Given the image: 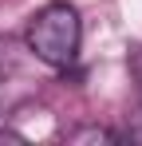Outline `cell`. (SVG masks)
<instances>
[{"label": "cell", "mask_w": 142, "mask_h": 146, "mask_svg": "<svg viewBox=\"0 0 142 146\" xmlns=\"http://www.w3.org/2000/svg\"><path fill=\"white\" fill-rule=\"evenodd\" d=\"M28 48L36 59H44L47 67H67L71 59L79 55V40H83V24H79V12L67 0H51L44 4L24 32Z\"/></svg>", "instance_id": "1"}, {"label": "cell", "mask_w": 142, "mask_h": 146, "mask_svg": "<svg viewBox=\"0 0 142 146\" xmlns=\"http://www.w3.org/2000/svg\"><path fill=\"white\" fill-rule=\"evenodd\" d=\"M67 138L71 142H118V134L107 130V126H79V130H71Z\"/></svg>", "instance_id": "2"}, {"label": "cell", "mask_w": 142, "mask_h": 146, "mask_svg": "<svg viewBox=\"0 0 142 146\" xmlns=\"http://www.w3.org/2000/svg\"><path fill=\"white\" fill-rule=\"evenodd\" d=\"M130 71H134V79L142 83V48L134 51V59H130Z\"/></svg>", "instance_id": "3"}]
</instances>
